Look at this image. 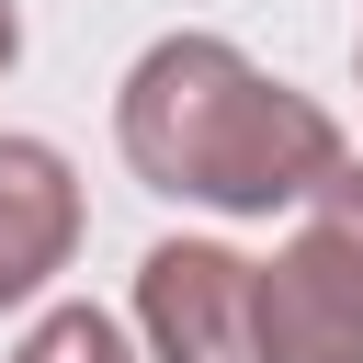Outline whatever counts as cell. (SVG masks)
<instances>
[{"instance_id":"obj_1","label":"cell","mask_w":363,"mask_h":363,"mask_svg":"<svg viewBox=\"0 0 363 363\" xmlns=\"http://www.w3.org/2000/svg\"><path fill=\"white\" fill-rule=\"evenodd\" d=\"M113 147L147 193L216 216H284L352 159L340 125L272 68H250L227 34H159L113 91Z\"/></svg>"},{"instance_id":"obj_2","label":"cell","mask_w":363,"mask_h":363,"mask_svg":"<svg viewBox=\"0 0 363 363\" xmlns=\"http://www.w3.org/2000/svg\"><path fill=\"white\" fill-rule=\"evenodd\" d=\"M261 352L272 363H363V159H340L295 238L261 261Z\"/></svg>"},{"instance_id":"obj_3","label":"cell","mask_w":363,"mask_h":363,"mask_svg":"<svg viewBox=\"0 0 363 363\" xmlns=\"http://www.w3.org/2000/svg\"><path fill=\"white\" fill-rule=\"evenodd\" d=\"M136 329H147V363H272L261 261H238L216 238H159L136 261Z\"/></svg>"},{"instance_id":"obj_4","label":"cell","mask_w":363,"mask_h":363,"mask_svg":"<svg viewBox=\"0 0 363 363\" xmlns=\"http://www.w3.org/2000/svg\"><path fill=\"white\" fill-rule=\"evenodd\" d=\"M68 250H79V170L45 136H0V306L45 295Z\"/></svg>"},{"instance_id":"obj_5","label":"cell","mask_w":363,"mask_h":363,"mask_svg":"<svg viewBox=\"0 0 363 363\" xmlns=\"http://www.w3.org/2000/svg\"><path fill=\"white\" fill-rule=\"evenodd\" d=\"M11 363H136V352H125V329H113L102 306H45Z\"/></svg>"},{"instance_id":"obj_6","label":"cell","mask_w":363,"mask_h":363,"mask_svg":"<svg viewBox=\"0 0 363 363\" xmlns=\"http://www.w3.org/2000/svg\"><path fill=\"white\" fill-rule=\"evenodd\" d=\"M11 57H23V11L0 0V68H11Z\"/></svg>"},{"instance_id":"obj_7","label":"cell","mask_w":363,"mask_h":363,"mask_svg":"<svg viewBox=\"0 0 363 363\" xmlns=\"http://www.w3.org/2000/svg\"><path fill=\"white\" fill-rule=\"evenodd\" d=\"M352 68H363V34H352Z\"/></svg>"}]
</instances>
